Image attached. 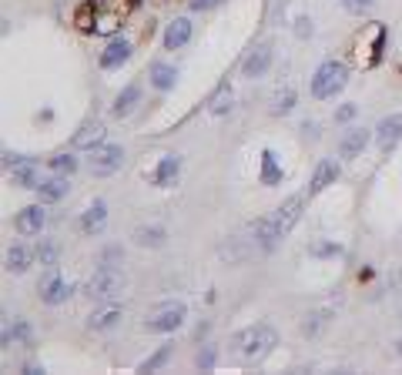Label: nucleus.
<instances>
[{"label": "nucleus", "mask_w": 402, "mask_h": 375, "mask_svg": "<svg viewBox=\"0 0 402 375\" xmlns=\"http://www.w3.org/2000/svg\"><path fill=\"white\" fill-rule=\"evenodd\" d=\"M104 221H108V204L104 201H94L88 211H84V218H81V231L84 235H97L104 228Z\"/></svg>", "instance_id": "obj_17"}, {"label": "nucleus", "mask_w": 402, "mask_h": 375, "mask_svg": "<svg viewBox=\"0 0 402 375\" xmlns=\"http://www.w3.org/2000/svg\"><path fill=\"white\" fill-rule=\"evenodd\" d=\"M90 298H97V302H114L121 291H124V275H121V268L114 265H101L94 271V278H90Z\"/></svg>", "instance_id": "obj_5"}, {"label": "nucleus", "mask_w": 402, "mask_h": 375, "mask_svg": "<svg viewBox=\"0 0 402 375\" xmlns=\"http://www.w3.org/2000/svg\"><path fill=\"white\" fill-rule=\"evenodd\" d=\"M275 342H278V335H275L271 325H255V329L238 335V352L245 355V358H265L275 349Z\"/></svg>", "instance_id": "obj_4"}, {"label": "nucleus", "mask_w": 402, "mask_h": 375, "mask_svg": "<svg viewBox=\"0 0 402 375\" xmlns=\"http://www.w3.org/2000/svg\"><path fill=\"white\" fill-rule=\"evenodd\" d=\"M50 168L57 171V175H70V171H77V157L74 155H57L50 161Z\"/></svg>", "instance_id": "obj_28"}, {"label": "nucleus", "mask_w": 402, "mask_h": 375, "mask_svg": "<svg viewBox=\"0 0 402 375\" xmlns=\"http://www.w3.org/2000/svg\"><path fill=\"white\" fill-rule=\"evenodd\" d=\"M134 242L141 244V248H148V244L157 248V244H164V231L161 228H137L134 231Z\"/></svg>", "instance_id": "obj_26"}, {"label": "nucleus", "mask_w": 402, "mask_h": 375, "mask_svg": "<svg viewBox=\"0 0 402 375\" xmlns=\"http://www.w3.org/2000/svg\"><path fill=\"white\" fill-rule=\"evenodd\" d=\"M356 114H358V108H356V104H342V108L335 110V121H352Z\"/></svg>", "instance_id": "obj_34"}, {"label": "nucleus", "mask_w": 402, "mask_h": 375, "mask_svg": "<svg viewBox=\"0 0 402 375\" xmlns=\"http://www.w3.org/2000/svg\"><path fill=\"white\" fill-rule=\"evenodd\" d=\"M101 141H104V124H101V121H88L81 131L74 134V141H70V144H74L77 151H94Z\"/></svg>", "instance_id": "obj_11"}, {"label": "nucleus", "mask_w": 402, "mask_h": 375, "mask_svg": "<svg viewBox=\"0 0 402 375\" xmlns=\"http://www.w3.org/2000/svg\"><path fill=\"white\" fill-rule=\"evenodd\" d=\"M291 108H295V94L285 90V94L278 97V104H275V114H285V110H291Z\"/></svg>", "instance_id": "obj_33"}, {"label": "nucleus", "mask_w": 402, "mask_h": 375, "mask_svg": "<svg viewBox=\"0 0 402 375\" xmlns=\"http://www.w3.org/2000/svg\"><path fill=\"white\" fill-rule=\"evenodd\" d=\"M222 0H191V10H211V7H218Z\"/></svg>", "instance_id": "obj_36"}, {"label": "nucleus", "mask_w": 402, "mask_h": 375, "mask_svg": "<svg viewBox=\"0 0 402 375\" xmlns=\"http://www.w3.org/2000/svg\"><path fill=\"white\" fill-rule=\"evenodd\" d=\"M282 181V168L271 151H262V184H278Z\"/></svg>", "instance_id": "obj_25"}, {"label": "nucleus", "mask_w": 402, "mask_h": 375, "mask_svg": "<svg viewBox=\"0 0 402 375\" xmlns=\"http://www.w3.org/2000/svg\"><path fill=\"white\" fill-rule=\"evenodd\" d=\"M67 295H70V285H67L61 275L47 278L44 288H41V298H44L47 305H61V302H67Z\"/></svg>", "instance_id": "obj_20"}, {"label": "nucleus", "mask_w": 402, "mask_h": 375, "mask_svg": "<svg viewBox=\"0 0 402 375\" xmlns=\"http://www.w3.org/2000/svg\"><path fill=\"white\" fill-rule=\"evenodd\" d=\"M134 10V0H88L81 10H77V23L84 30H94V34H114L124 17Z\"/></svg>", "instance_id": "obj_1"}, {"label": "nucleus", "mask_w": 402, "mask_h": 375, "mask_svg": "<svg viewBox=\"0 0 402 375\" xmlns=\"http://www.w3.org/2000/svg\"><path fill=\"white\" fill-rule=\"evenodd\" d=\"M184 322V305L181 302H168V305H161V309L144 322V329L148 331H175Z\"/></svg>", "instance_id": "obj_9"}, {"label": "nucleus", "mask_w": 402, "mask_h": 375, "mask_svg": "<svg viewBox=\"0 0 402 375\" xmlns=\"http://www.w3.org/2000/svg\"><path fill=\"white\" fill-rule=\"evenodd\" d=\"M175 77H178V70H175L171 64H155L151 67V84H155L157 90L175 88Z\"/></svg>", "instance_id": "obj_23"}, {"label": "nucleus", "mask_w": 402, "mask_h": 375, "mask_svg": "<svg viewBox=\"0 0 402 375\" xmlns=\"http://www.w3.org/2000/svg\"><path fill=\"white\" fill-rule=\"evenodd\" d=\"M137 101H141V88H137V84H131V88H124V90H121V94H117V101H114V114H117V117H124V114H131Z\"/></svg>", "instance_id": "obj_22"}, {"label": "nucleus", "mask_w": 402, "mask_h": 375, "mask_svg": "<svg viewBox=\"0 0 402 375\" xmlns=\"http://www.w3.org/2000/svg\"><path fill=\"white\" fill-rule=\"evenodd\" d=\"M41 265H54V258H57V244H50V242H44L41 244Z\"/></svg>", "instance_id": "obj_31"}, {"label": "nucleus", "mask_w": 402, "mask_h": 375, "mask_svg": "<svg viewBox=\"0 0 402 375\" xmlns=\"http://www.w3.org/2000/svg\"><path fill=\"white\" fill-rule=\"evenodd\" d=\"M191 41V21L188 17H178V21L168 23V30H164V47L168 50H178Z\"/></svg>", "instance_id": "obj_13"}, {"label": "nucleus", "mask_w": 402, "mask_h": 375, "mask_svg": "<svg viewBox=\"0 0 402 375\" xmlns=\"http://www.w3.org/2000/svg\"><path fill=\"white\" fill-rule=\"evenodd\" d=\"M382 50H385V27H382V23H369V27L358 34V41H356L358 64H365V67L379 64Z\"/></svg>", "instance_id": "obj_6"}, {"label": "nucleus", "mask_w": 402, "mask_h": 375, "mask_svg": "<svg viewBox=\"0 0 402 375\" xmlns=\"http://www.w3.org/2000/svg\"><path fill=\"white\" fill-rule=\"evenodd\" d=\"M376 141H379L385 151H389L392 144H399L402 141V114H392V117L382 121L379 128H376Z\"/></svg>", "instance_id": "obj_15"}, {"label": "nucleus", "mask_w": 402, "mask_h": 375, "mask_svg": "<svg viewBox=\"0 0 402 375\" xmlns=\"http://www.w3.org/2000/svg\"><path fill=\"white\" fill-rule=\"evenodd\" d=\"M27 265H30V251H27L23 244H14V248L7 251V271L21 275V271H27Z\"/></svg>", "instance_id": "obj_24"}, {"label": "nucleus", "mask_w": 402, "mask_h": 375, "mask_svg": "<svg viewBox=\"0 0 402 375\" xmlns=\"http://www.w3.org/2000/svg\"><path fill=\"white\" fill-rule=\"evenodd\" d=\"M198 365L201 369H211V365H215V349H204V352L198 355Z\"/></svg>", "instance_id": "obj_35"}, {"label": "nucleus", "mask_w": 402, "mask_h": 375, "mask_svg": "<svg viewBox=\"0 0 402 375\" xmlns=\"http://www.w3.org/2000/svg\"><path fill=\"white\" fill-rule=\"evenodd\" d=\"M3 164L10 168V181H14V184H21V188H41V177H37V164H34V157L3 155Z\"/></svg>", "instance_id": "obj_8"}, {"label": "nucleus", "mask_w": 402, "mask_h": 375, "mask_svg": "<svg viewBox=\"0 0 402 375\" xmlns=\"http://www.w3.org/2000/svg\"><path fill=\"white\" fill-rule=\"evenodd\" d=\"M268 64H271V50H268V47H258V50L245 61L242 74H245V77H262V74L268 70Z\"/></svg>", "instance_id": "obj_21"}, {"label": "nucleus", "mask_w": 402, "mask_h": 375, "mask_svg": "<svg viewBox=\"0 0 402 375\" xmlns=\"http://www.w3.org/2000/svg\"><path fill=\"white\" fill-rule=\"evenodd\" d=\"M117 318H121V311L111 305V309H104V311H97V315H90V329H111Z\"/></svg>", "instance_id": "obj_27"}, {"label": "nucleus", "mask_w": 402, "mask_h": 375, "mask_svg": "<svg viewBox=\"0 0 402 375\" xmlns=\"http://www.w3.org/2000/svg\"><path fill=\"white\" fill-rule=\"evenodd\" d=\"M70 191V181H67V175H54L47 177V181H41V188H37V195H41V201H61Z\"/></svg>", "instance_id": "obj_19"}, {"label": "nucleus", "mask_w": 402, "mask_h": 375, "mask_svg": "<svg viewBox=\"0 0 402 375\" xmlns=\"http://www.w3.org/2000/svg\"><path fill=\"white\" fill-rule=\"evenodd\" d=\"M128 57H131V44H128V41H111L108 50L101 54V67H104V70H117Z\"/></svg>", "instance_id": "obj_18"}, {"label": "nucleus", "mask_w": 402, "mask_h": 375, "mask_svg": "<svg viewBox=\"0 0 402 375\" xmlns=\"http://www.w3.org/2000/svg\"><path fill=\"white\" fill-rule=\"evenodd\" d=\"M14 228L21 231V235H41V228H44V208L41 204H30V208H23L17 221H14Z\"/></svg>", "instance_id": "obj_12"}, {"label": "nucleus", "mask_w": 402, "mask_h": 375, "mask_svg": "<svg viewBox=\"0 0 402 375\" xmlns=\"http://www.w3.org/2000/svg\"><path fill=\"white\" fill-rule=\"evenodd\" d=\"M302 204H305V198L302 195H295V198H289L271 218H265L262 224H258V238H262V248H275V242L278 238H285L291 228H295V221L302 218Z\"/></svg>", "instance_id": "obj_2"}, {"label": "nucleus", "mask_w": 402, "mask_h": 375, "mask_svg": "<svg viewBox=\"0 0 402 375\" xmlns=\"http://www.w3.org/2000/svg\"><path fill=\"white\" fill-rule=\"evenodd\" d=\"M168 355H171V345H164V349H161V352H157L155 358H148V362H144L141 369H144V372H155L157 365H164V362H168Z\"/></svg>", "instance_id": "obj_30"}, {"label": "nucleus", "mask_w": 402, "mask_h": 375, "mask_svg": "<svg viewBox=\"0 0 402 375\" xmlns=\"http://www.w3.org/2000/svg\"><path fill=\"white\" fill-rule=\"evenodd\" d=\"M342 3H345V10H349V14H365L376 0H342Z\"/></svg>", "instance_id": "obj_32"}, {"label": "nucleus", "mask_w": 402, "mask_h": 375, "mask_svg": "<svg viewBox=\"0 0 402 375\" xmlns=\"http://www.w3.org/2000/svg\"><path fill=\"white\" fill-rule=\"evenodd\" d=\"M369 141H372V131H365V128H352V131L342 134V141H338V155L342 157H358L365 148H369Z\"/></svg>", "instance_id": "obj_10"}, {"label": "nucleus", "mask_w": 402, "mask_h": 375, "mask_svg": "<svg viewBox=\"0 0 402 375\" xmlns=\"http://www.w3.org/2000/svg\"><path fill=\"white\" fill-rule=\"evenodd\" d=\"M178 171H181V157L178 155H164V157H161V164L151 171V184H157V188H168V184L178 177Z\"/></svg>", "instance_id": "obj_14"}, {"label": "nucleus", "mask_w": 402, "mask_h": 375, "mask_svg": "<svg viewBox=\"0 0 402 375\" xmlns=\"http://www.w3.org/2000/svg\"><path fill=\"white\" fill-rule=\"evenodd\" d=\"M335 177H338V164L335 161H318V168H315L312 175V188H309V195H318V191H325L329 184H335Z\"/></svg>", "instance_id": "obj_16"}, {"label": "nucleus", "mask_w": 402, "mask_h": 375, "mask_svg": "<svg viewBox=\"0 0 402 375\" xmlns=\"http://www.w3.org/2000/svg\"><path fill=\"white\" fill-rule=\"evenodd\" d=\"M224 108H231V90H228V88H222V90H218V97L211 101V114H222Z\"/></svg>", "instance_id": "obj_29"}, {"label": "nucleus", "mask_w": 402, "mask_h": 375, "mask_svg": "<svg viewBox=\"0 0 402 375\" xmlns=\"http://www.w3.org/2000/svg\"><path fill=\"white\" fill-rule=\"evenodd\" d=\"M345 81H349V67L342 64V61H325L312 77V97H318V101L335 97L338 90L345 88Z\"/></svg>", "instance_id": "obj_3"}, {"label": "nucleus", "mask_w": 402, "mask_h": 375, "mask_svg": "<svg viewBox=\"0 0 402 375\" xmlns=\"http://www.w3.org/2000/svg\"><path fill=\"white\" fill-rule=\"evenodd\" d=\"M121 164H124V151H121V144H101V148H94V151H90L88 171L90 175H97V177H104V175H114Z\"/></svg>", "instance_id": "obj_7"}]
</instances>
